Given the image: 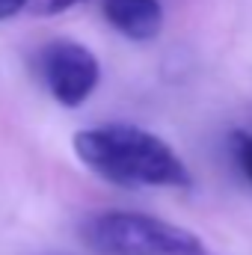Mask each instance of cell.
<instances>
[{"mask_svg":"<svg viewBox=\"0 0 252 255\" xmlns=\"http://www.w3.org/2000/svg\"><path fill=\"white\" fill-rule=\"evenodd\" d=\"M39 74L51 98L63 107H80L101 80V65L80 42H51L39 51Z\"/></svg>","mask_w":252,"mask_h":255,"instance_id":"3","label":"cell"},{"mask_svg":"<svg viewBox=\"0 0 252 255\" xmlns=\"http://www.w3.org/2000/svg\"><path fill=\"white\" fill-rule=\"evenodd\" d=\"M104 18L133 42H151L163 27L157 0H104Z\"/></svg>","mask_w":252,"mask_h":255,"instance_id":"4","label":"cell"},{"mask_svg":"<svg viewBox=\"0 0 252 255\" xmlns=\"http://www.w3.org/2000/svg\"><path fill=\"white\" fill-rule=\"evenodd\" d=\"M77 160L119 187H193L187 163L169 142L136 125L83 128L71 136Z\"/></svg>","mask_w":252,"mask_h":255,"instance_id":"1","label":"cell"},{"mask_svg":"<svg viewBox=\"0 0 252 255\" xmlns=\"http://www.w3.org/2000/svg\"><path fill=\"white\" fill-rule=\"evenodd\" d=\"M77 3H83V0H45V3H42V12L57 15V12H65V9H71V6H77Z\"/></svg>","mask_w":252,"mask_h":255,"instance_id":"6","label":"cell"},{"mask_svg":"<svg viewBox=\"0 0 252 255\" xmlns=\"http://www.w3.org/2000/svg\"><path fill=\"white\" fill-rule=\"evenodd\" d=\"M232 154H235L241 172L250 178L252 184V133L250 130H235L232 133Z\"/></svg>","mask_w":252,"mask_h":255,"instance_id":"5","label":"cell"},{"mask_svg":"<svg viewBox=\"0 0 252 255\" xmlns=\"http://www.w3.org/2000/svg\"><path fill=\"white\" fill-rule=\"evenodd\" d=\"M24 6H27V0H0V21H6V18L18 15Z\"/></svg>","mask_w":252,"mask_h":255,"instance_id":"7","label":"cell"},{"mask_svg":"<svg viewBox=\"0 0 252 255\" xmlns=\"http://www.w3.org/2000/svg\"><path fill=\"white\" fill-rule=\"evenodd\" d=\"M92 255H205V244L184 226L142 211H95L80 223Z\"/></svg>","mask_w":252,"mask_h":255,"instance_id":"2","label":"cell"}]
</instances>
